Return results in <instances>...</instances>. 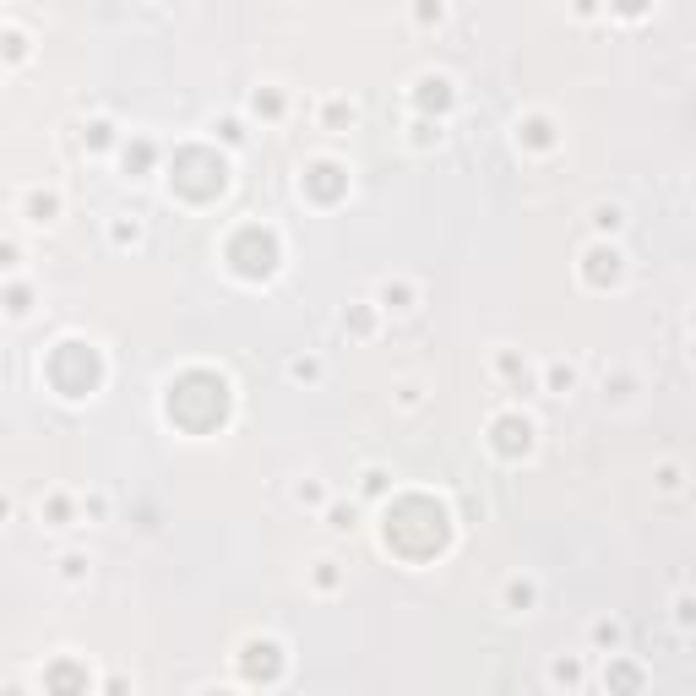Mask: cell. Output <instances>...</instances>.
Instances as JSON below:
<instances>
[{"instance_id": "obj_1", "label": "cell", "mask_w": 696, "mask_h": 696, "mask_svg": "<svg viewBox=\"0 0 696 696\" xmlns=\"http://www.w3.org/2000/svg\"><path fill=\"white\" fill-rule=\"evenodd\" d=\"M381 539H387L392 555L403 561H435L452 539V517L446 506H435L430 495H403V501L387 506V522H381Z\"/></svg>"}, {"instance_id": "obj_2", "label": "cell", "mask_w": 696, "mask_h": 696, "mask_svg": "<svg viewBox=\"0 0 696 696\" xmlns=\"http://www.w3.org/2000/svg\"><path fill=\"white\" fill-rule=\"evenodd\" d=\"M164 408L180 430L207 435L229 419V387H223V376H213V370H185V376L169 387Z\"/></svg>"}, {"instance_id": "obj_3", "label": "cell", "mask_w": 696, "mask_h": 696, "mask_svg": "<svg viewBox=\"0 0 696 696\" xmlns=\"http://www.w3.org/2000/svg\"><path fill=\"white\" fill-rule=\"evenodd\" d=\"M169 180H174V191L191 196V202H213V196H223V185H229V164H223L213 147H180Z\"/></svg>"}, {"instance_id": "obj_4", "label": "cell", "mask_w": 696, "mask_h": 696, "mask_svg": "<svg viewBox=\"0 0 696 696\" xmlns=\"http://www.w3.org/2000/svg\"><path fill=\"white\" fill-rule=\"evenodd\" d=\"M44 376H49V387H55L60 397H87L98 387V354L87 343H60L55 354L44 359Z\"/></svg>"}, {"instance_id": "obj_5", "label": "cell", "mask_w": 696, "mask_h": 696, "mask_svg": "<svg viewBox=\"0 0 696 696\" xmlns=\"http://www.w3.org/2000/svg\"><path fill=\"white\" fill-rule=\"evenodd\" d=\"M229 267L240 278H272V267H278V234L261 229V223H245L229 240Z\"/></svg>"}, {"instance_id": "obj_6", "label": "cell", "mask_w": 696, "mask_h": 696, "mask_svg": "<svg viewBox=\"0 0 696 696\" xmlns=\"http://www.w3.org/2000/svg\"><path fill=\"white\" fill-rule=\"evenodd\" d=\"M305 191L316 196V202H338V196L348 191V174L338 164H310L305 169Z\"/></svg>"}, {"instance_id": "obj_7", "label": "cell", "mask_w": 696, "mask_h": 696, "mask_svg": "<svg viewBox=\"0 0 696 696\" xmlns=\"http://www.w3.org/2000/svg\"><path fill=\"white\" fill-rule=\"evenodd\" d=\"M528 446H533V425H528V419H517V414L495 419V452H501V457H522Z\"/></svg>"}, {"instance_id": "obj_8", "label": "cell", "mask_w": 696, "mask_h": 696, "mask_svg": "<svg viewBox=\"0 0 696 696\" xmlns=\"http://www.w3.org/2000/svg\"><path fill=\"white\" fill-rule=\"evenodd\" d=\"M582 261H588V267H582V278H588L593 289H609V283L620 278V251H604V245H593V251L582 256Z\"/></svg>"}, {"instance_id": "obj_9", "label": "cell", "mask_w": 696, "mask_h": 696, "mask_svg": "<svg viewBox=\"0 0 696 696\" xmlns=\"http://www.w3.org/2000/svg\"><path fill=\"white\" fill-rule=\"evenodd\" d=\"M245 669H251V680H278V648H272V642H251V648H245Z\"/></svg>"}, {"instance_id": "obj_10", "label": "cell", "mask_w": 696, "mask_h": 696, "mask_svg": "<svg viewBox=\"0 0 696 696\" xmlns=\"http://www.w3.org/2000/svg\"><path fill=\"white\" fill-rule=\"evenodd\" d=\"M419 109H435V115L452 109V82H446V77H425V82H419Z\"/></svg>"}, {"instance_id": "obj_11", "label": "cell", "mask_w": 696, "mask_h": 696, "mask_svg": "<svg viewBox=\"0 0 696 696\" xmlns=\"http://www.w3.org/2000/svg\"><path fill=\"white\" fill-rule=\"evenodd\" d=\"M55 207H60V202H55V196H44V191H33V196H28L33 223H49V218H55Z\"/></svg>"}, {"instance_id": "obj_12", "label": "cell", "mask_w": 696, "mask_h": 696, "mask_svg": "<svg viewBox=\"0 0 696 696\" xmlns=\"http://www.w3.org/2000/svg\"><path fill=\"white\" fill-rule=\"evenodd\" d=\"M522 136H528L533 147H550V120H528V126H522Z\"/></svg>"}, {"instance_id": "obj_13", "label": "cell", "mask_w": 696, "mask_h": 696, "mask_svg": "<svg viewBox=\"0 0 696 696\" xmlns=\"http://www.w3.org/2000/svg\"><path fill=\"white\" fill-rule=\"evenodd\" d=\"M147 164H153V147H147V142H136L131 153H126V169H147Z\"/></svg>"}, {"instance_id": "obj_14", "label": "cell", "mask_w": 696, "mask_h": 696, "mask_svg": "<svg viewBox=\"0 0 696 696\" xmlns=\"http://www.w3.org/2000/svg\"><path fill=\"white\" fill-rule=\"evenodd\" d=\"M609 686H642L637 669H609Z\"/></svg>"}, {"instance_id": "obj_15", "label": "cell", "mask_w": 696, "mask_h": 696, "mask_svg": "<svg viewBox=\"0 0 696 696\" xmlns=\"http://www.w3.org/2000/svg\"><path fill=\"white\" fill-rule=\"evenodd\" d=\"M506 599H512V604H533V588H528V582H512V588H506Z\"/></svg>"}, {"instance_id": "obj_16", "label": "cell", "mask_w": 696, "mask_h": 696, "mask_svg": "<svg viewBox=\"0 0 696 696\" xmlns=\"http://www.w3.org/2000/svg\"><path fill=\"white\" fill-rule=\"evenodd\" d=\"M550 387H555V392H566V387H571V370L555 365V370H550Z\"/></svg>"}, {"instance_id": "obj_17", "label": "cell", "mask_w": 696, "mask_h": 696, "mask_svg": "<svg viewBox=\"0 0 696 696\" xmlns=\"http://www.w3.org/2000/svg\"><path fill=\"white\" fill-rule=\"evenodd\" d=\"M615 11H626V17H637V11H648V0H615Z\"/></svg>"}]
</instances>
